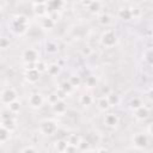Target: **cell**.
<instances>
[{
	"label": "cell",
	"mask_w": 153,
	"mask_h": 153,
	"mask_svg": "<svg viewBox=\"0 0 153 153\" xmlns=\"http://www.w3.org/2000/svg\"><path fill=\"white\" fill-rule=\"evenodd\" d=\"M29 26H30V20L24 14H17V16L12 17V19L10 22V30L12 33H14L17 36L24 35L27 31Z\"/></svg>",
	"instance_id": "6da1fadb"
},
{
	"label": "cell",
	"mask_w": 153,
	"mask_h": 153,
	"mask_svg": "<svg viewBox=\"0 0 153 153\" xmlns=\"http://www.w3.org/2000/svg\"><path fill=\"white\" fill-rule=\"evenodd\" d=\"M99 42L105 48H114L118 43V37L114 30H105L100 35Z\"/></svg>",
	"instance_id": "7a4b0ae2"
},
{
	"label": "cell",
	"mask_w": 153,
	"mask_h": 153,
	"mask_svg": "<svg viewBox=\"0 0 153 153\" xmlns=\"http://www.w3.org/2000/svg\"><path fill=\"white\" fill-rule=\"evenodd\" d=\"M57 129H59L57 122L53 118H45L39 123V133L43 135L51 136L57 131Z\"/></svg>",
	"instance_id": "3957f363"
},
{
	"label": "cell",
	"mask_w": 153,
	"mask_h": 153,
	"mask_svg": "<svg viewBox=\"0 0 153 153\" xmlns=\"http://www.w3.org/2000/svg\"><path fill=\"white\" fill-rule=\"evenodd\" d=\"M18 97V93L16 91V88L8 86V87H4L1 91V104L2 105H8L11 102L16 100Z\"/></svg>",
	"instance_id": "277c9868"
},
{
	"label": "cell",
	"mask_w": 153,
	"mask_h": 153,
	"mask_svg": "<svg viewBox=\"0 0 153 153\" xmlns=\"http://www.w3.org/2000/svg\"><path fill=\"white\" fill-rule=\"evenodd\" d=\"M22 60L24 63H36L39 60V53L35 48H26L22 53Z\"/></svg>",
	"instance_id": "5b68a950"
},
{
	"label": "cell",
	"mask_w": 153,
	"mask_h": 153,
	"mask_svg": "<svg viewBox=\"0 0 153 153\" xmlns=\"http://www.w3.org/2000/svg\"><path fill=\"white\" fill-rule=\"evenodd\" d=\"M131 142L137 149H142L148 145V136L145 133H135L131 136Z\"/></svg>",
	"instance_id": "8992f818"
},
{
	"label": "cell",
	"mask_w": 153,
	"mask_h": 153,
	"mask_svg": "<svg viewBox=\"0 0 153 153\" xmlns=\"http://www.w3.org/2000/svg\"><path fill=\"white\" fill-rule=\"evenodd\" d=\"M27 103L32 109H39L44 103V98L39 92H32L27 97Z\"/></svg>",
	"instance_id": "52a82bcc"
},
{
	"label": "cell",
	"mask_w": 153,
	"mask_h": 153,
	"mask_svg": "<svg viewBox=\"0 0 153 153\" xmlns=\"http://www.w3.org/2000/svg\"><path fill=\"white\" fill-rule=\"evenodd\" d=\"M39 75H41V72L36 69V67L33 68H26L25 69V73H24V79L30 82V84H35L39 80Z\"/></svg>",
	"instance_id": "ba28073f"
},
{
	"label": "cell",
	"mask_w": 153,
	"mask_h": 153,
	"mask_svg": "<svg viewBox=\"0 0 153 153\" xmlns=\"http://www.w3.org/2000/svg\"><path fill=\"white\" fill-rule=\"evenodd\" d=\"M104 124L108 127V128H117L118 124H120V117L115 112H108L105 116H104Z\"/></svg>",
	"instance_id": "9c48e42d"
},
{
	"label": "cell",
	"mask_w": 153,
	"mask_h": 153,
	"mask_svg": "<svg viewBox=\"0 0 153 153\" xmlns=\"http://www.w3.org/2000/svg\"><path fill=\"white\" fill-rule=\"evenodd\" d=\"M51 109H53V112L57 116H63L66 112H67V104L63 99H59L56 103H54L51 105Z\"/></svg>",
	"instance_id": "30bf717a"
},
{
	"label": "cell",
	"mask_w": 153,
	"mask_h": 153,
	"mask_svg": "<svg viewBox=\"0 0 153 153\" xmlns=\"http://www.w3.org/2000/svg\"><path fill=\"white\" fill-rule=\"evenodd\" d=\"M134 116L137 121H146L149 117V109L146 105H142L134 111Z\"/></svg>",
	"instance_id": "8fae6325"
},
{
	"label": "cell",
	"mask_w": 153,
	"mask_h": 153,
	"mask_svg": "<svg viewBox=\"0 0 153 153\" xmlns=\"http://www.w3.org/2000/svg\"><path fill=\"white\" fill-rule=\"evenodd\" d=\"M45 5H47V8H48V13H51V12L60 11L63 7L65 1L63 0H48V2Z\"/></svg>",
	"instance_id": "7c38bea8"
},
{
	"label": "cell",
	"mask_w": 153,
	"mask_h": 153,
	"mask_svg": "<svg viewBox=\"0 0 153 153\" xmlns=\"http://www.w3.org/2000/svg\"><path fill=\"white\" fill-rule=\"evenodd\" d=\"M55 20L49 16V14H47L45 17H42V19H41V27L43 29V30H47V31H50V30H53L54 29V26H55Z\"/></svg>",
	"instance_id": "4fadbf2b"
},
{
	"label": "cell",
	"mask_w": 153,
	"mask_h": 153,
	"mask_svg": "<svg viewBox=\"0 0 153 153\" xmlns=\"http://www.w3.org/2000/svg\"><path fill=\"white\" fill-rule=\"evenodd\" d=\"M117 17L123 20V22H129L130 19H133V16H131V11L130 8L128 7H121L117 12Z\"/></svg>",
	"instance_id": "5bb4252c"
},
{
	"label": "cell",
	"mask_w": 153,
	"mask_h": 153,
	"mask_svg": "<svg viewBox=\"0 0 153 153\" xmlns=\"http://www.w3.org/2000/svg\"><path fill=\"white\" fill-rule=\"evenodd\" d=\"M33 13L38 17H45L48 14V8L45 4H33Z\"/></svg>",
	"instance_id": "9a60e30c"
},
{
	"label": "cell",
	"mask_w": 153,
	"mask_h": 153,
	"mask_svg": "<svg viewBox=\"0 0 153 153\" xmlns=\"http://www.w3.org/2000/svg\"><path fill=\"white\" fill-rule=\"evenodd\" d=\"M97 108H98V110L104 111V112L108 111V110L111 108V105H110V103H109L106 96H103V97H100V98L97 100Z\"/></svg>",
	"instance_id": "2e32d148"
},
{
	"label": "cell",
	"mask_w": 153,
	"mask_h": 153,
	"mask_svg": "<svg viewBox=\"0 0 153 153\" xmlns=\"http://www.w3.org/2000/svg\"><path fill=\"white\" fill-rule=\"evenodd\" d=\"M61 67H62V66H60L57 62H56V63H50V65H48V67H47V73H48V75H50V76H56V75H59V74L61 73Z\"/></svg>",
	"instance_id": "e0dca14e"
},
{
	"label": "cell",
	"mask_w": 153,
	"mask_h": 153,
	"mask_svg": "<svg viewBox=\"0 0 153 153\" xmlns=\"http://www.w3.org/2000/svg\"><path fill=\"white\" fill-rule=\"evenodd\" d=\"M93 102H94V99H93V97H92L90 93H84V94H81L80 98H79V103H80L82 106H85V108L91 106V105L93 104Z\"/></svg>",
	"instance_id": "ac0fdd59"
},
{
	"label": "cell",
	"mask_w": 153,
	"mask_h": 153,
	"mask_svg": "<svg viewBox=\"0 0 153 153\" xmlns=\"http://www.w3.org/2000/svg\"><path fill=\"white\" fill-rule=\"evenodd\" d=\"M87 10L90 13H93V14L99 13V11L102 10V1L100 0H92L91 4L87 6Z\"/></svg>",
	"instance_id": "d6986e66"
},
{
	"label": "cell",
	"mask_w": 153,
	"mask_h": 153,
	"mask_svg": "<svg viewBox=\"0 0 153 153\" xmlns=\"http://www.w3.org/2000/svg\"><path fill=\"white\" fill-rule=\"evenodd\" d=\"M106 97H108V100H109V103H110L111 106H117V105L121 103V97H120V94L116 93V92H111V91H110V92L106 94Z\"/></svg>",
	"instance_id": "ffe728a7"
},
{
	"label": "cell",
	"mask_w": 153,
	"mask_h": 153,
	"mask_svg": "<svg viewBox=\"0 0 153 153\" xmlns=\"http://www.w3.org/2000/svg\"><path fill=\"white\" fill-rule=\"evenodd\" d=\"M1 127H5L6 129L13 131L17 127V122H16V118L14 117H11V118H7V120H1Z\"/></svg>",
	"instance_id": "44dd1931"
},
{
	"label": "cell",
	"mask_w": 153,
	"mask_h": 153,
	"mask_svg": "<svg viewBox=\"0 0 153 153\" xmlns=\"http://www.w3.org/2000/svg\"><path fill=\"white\" fill-rule=\"evenodd\" d=\"M45 51L48 54H56L59 51V44L55 41H47L45 43Z\"/></svg>",
	"instance_id": "7402d4cb"
},
{
	"label": "cell",
	"mask_w": 153,
	"mask_h": 153,
	"mask_svg": "<svg viewBox=\"0 0 153 153\" xmlns=\"http://www.w3.org/2000/svg\"><path fill=\"white\" fill-rule=\"evenodd\" d=\"M11 133H12V131L8 130V129H6L5 127H1V128H0V143H1V145L6 143V142L10 140Z\"/></svg>",
	"instance_id": "603a6c76"
},
{
	"label": "cell",
	"mask_w": 153,
	"mask_h": 153,
	"mask_svg": "<svg viewBox=\"0 0 153 153\" xmlns=\"http://www.w3.org/2000/svg\"><path fill=\"white\" fill-rule=\"evenodd\" d=\"M67 145H68V141H67V140H65V139H59V140L55 141L54 148H55V151H57V152H66Z\"/></svg>",
	"instance_id": "cb8c5ba5"
},
{
	"label": "cell",
	"mask_w": 153,
	"mask_h": 153,
	"mask_svg": "<svg viewBox=\"0 0 153 153\" xmlns=\"http://www.w3.org/2000/svg\"><path fill=\"white\" fill-rule=\"evenodd\" d=\"M7 106V109L12 112V114H18L19 111H20V108H22V104H20V102L18 100V99H16V100H13V102H11L8 105H6Z\"/></svg>",
	"instance_id": "d4e9b609"
},
{
	"label": "cell",
	"mask_w": 153,
	"mask_h": 153,
	"mask_svg": "<svg viewBox=\"0 0 153 153\" xmlns=\"http://www.w3.org/2000/svg\"><path fill=\"white\" fill-rule=\"evenodd\" d=\"M142 105H143V103H142L141 98H139V97H134L129 100V109L133 110V111H135L136 109H139Z\"/></svg>",
	"instance_id": "484cf974"
},
{
	"label": "cell",
	"mask_w": 153,
	"mask_h": 153,
	"mask_svg": "<svg viewBox=\"0 0 153 153\" xmlns=\"http://www.w3.org/2000/svg\"><path fill=\"white\" fill-rule=\"evenodd\" d=\"M78 151L80 152H86V151H92L91 148V143L88 140H85V139H81L79 145H78Z\"/></svg>",
	"instance_id": "4316f807"
},
{
	"label": "cell",
	"mask_w": 153,
	"mask_h": 153,
	"mask_svg": "<svg viewBox=\"0 0 153 153\" xmlns=\"http://www.w3.org/2000/svg\"><path fill=\"white\" fill-rule=\"evenodd\" d=\"M98 23H99L100 25H103V26H108V25L111 23V17H110V14H108V13L100 14V16L98 17Z\"/></svg>",
	"instance_id": "83f0119b"
},
{
	"label": "cell",
	"mask_w": 153,
	"mask_h": 153,
	"mask_svg": "<svg viewBox=\"0 0 153 153\" xmlns=\"http://www.w3.org/2000/svg\"><path fill=\"white\" fill-rule=\"evenodd\" d=\"M97 84H98V80H97V78H96L94 75H87V76H86V79H85V85H86L88 88L96 87Z\"/></svg>",
	"instance_id": "f1b7e54d"
},
{
	"label": "cell",
	"mask_w": 153,
	"mask_h": 153,
	"mask_svg": "<svg viewBox=\"0 0 153 153\" xmlns=\"http://www.w3.org/2000/svg\"><path fill=\"white\" fill-rule=\"evenodd\" d=\"M143 60L147 62V63H149V65H152L153 63V48H149V49H146L145 51H143Z\"/></svg>",
	"instance_id": "f546056e"
},
{
	"label": "cell",
	"mask_w": 153,
	"mask_h": 153,
	"mask_svg": "<svg viewBox=\"0 0 153 153\" xmlns=\"http://www.w3.org/2000/svg\"><path fill=\"white\" fill-rule=\"evenodd\" d=\"M92 54H93V48H92V47H90V45H84V47L81 48V55H82L84 57H90Z\"/></svg>",
	"instance_id": "4dcf8cb0"
},
{
	"label": "cell",
	"mask_w": 153,
	"mask_h": 153,
	"mask_svg": "<svg viewBox=\"0 0 153 153\" xmlns=\"http://www.w3.org/2000/svg\"><path fill=\"white\" fill-rule=\"evenodd\" d=\"M80 140H81V137H80L79 135H76V134H71V135L68 136V139H67L68 143H72V145H75V146L79 145Z\"/></svg>",
	"instance_id": "1f68e13d"
},
{
	"label": "cell",
	"mask_w": 153,
	"mask_h": 153,
	"mask_svg": "<svg viewBox=\"0 0 153 153\" xmlns=\"http://www.w3.org/2000/svg\"><path fill=\"white\" fill-rule=\"evenodd\" d=\"M68 81L73 85V87H78V86L81 85V78L79 75H71V78H69Z\"/></svg>",
	"instance_id": "d6a6232c"
},
{
	"label": "cell",
	"mask_w": 153,
	"mask_h": 153,
	"mask_svg": "<svg viewBox=\"0 0 153 153\" xmlns=\"http://www.w3.org/2000/svg\"><path fill=\"white\" fill-rule=\"evenodd\" d=\"M60 87H61L65 92H67L68 94H71V92H72V91H73V88H74V87H73V85H72L69 81H63V82L60 85Z\"/></svg>",
	"instance_id": "836d02e7"
},
{
	"label": "cell",
	"mask_w": 153,
	"mask_h": 153,
	"mask_svg": "<svg viewBox=\"0 0 153 153\" xmlns=\"http://www.w3.org/2000/svg\"><path fill=\"white\" fill-rule=\"evenodd\" d=\"M35 66H36V69L39 71L41 73H42V72H47V67H48V65H47L44 61L38 60V61L35 63Z\"/></svg>",
	"instance_id": "e575fe53"
},
{
	"label": "cell",
	"mask_w": 153,
	"mask_h": 153,
	"mask_svg": "<svg viewBox=\"0 0 153 153\" xmlns=\"http://www.w3.org/2000/svg\"><path fill=\"white\" fill-rule=\"evenodd\" d=\"M0 48H1L2 50L10 48V38H7L6 36H2L1 39H0Z\"/></svg>",
	"instance_id": "d590c367"
},
{
	"label": "cell",
	"mask_w": 153,
	"mask_h": 153,
	"mask_svg": "<svg viewBox=\"0 0 153 153\" xmlns=\"http://www.w3.org/2000/svg\"><path fill=\"white\" fill-rule=\"evenodd\" d=\"M130 11H131L133 19H139V18L142 16V11H141L139 7H131V8H130Z\"/></svg>",
	"instance_id": "8d00e7d4"
},
{
	"label": "cell",
	"mask_w": 153,
	"mask_h": 153,
	"mask_svg": "<svg viewBox=\"0 0 153 153\" xmlns=\"http://www.w3.org/2000/svg\"><path fill=\"white\" fill-rule=\"evenodd\" d=\"M11 117H14V114H12L7 109V106H6V109H2V111H1V120H7V118H11Z\"/></svg>",
	"instance_id": "74e56055"
},
{
	"label": "cell",
	"mask_w": 153,
	"mask_h": 153,
	"mask_svg": "<svg viewBox=\"0 0 153 153\" xmlns=\"http://www.w3.org/2000/svg\"><path fill=\"white\" fill-rule=\"evenodd\" d=\"M57 100H59V97H57L56 92H53V93H50V94L48 96V102H49L50 105H53V104L56 103Z\"/></svg>",
	"instance_id": "f35d334b"
},
{
	"label": "cell",
	"mask_w": 153,
	"mask_h": 153,
	"mask_svg": "<svg viewBox=\"0 0 153 153\" xmlns=\"http://www.w3.org/2000/svg\"><path fill=\"white\" fill-rule=\"evenodd\" d=\"M56 94H57V97H59V99H66L67 98V96H68V93L67 92H65L61 87H59L57 90H56Z\"/></svg>",
	"instance_id": "ab89813d"
},
{
	"label": "cell",
	"mask_w": 153,
	"mask_h": 153,
	"mask_svg": "<svg viewBox=\"0 0 153 153\" xmlns=\"http://www.w3.org/2000/svg\"><path fill=\"white\" fill-rule=\"evenodd\" d=\"M75 151H78V146L72 145V143H68V145H67L66 153H69V152H75Z\"/></svg>",
	"instance_id": "60d3db41"
},
{
	"label": "cell",
	"mask_w": 153,
	"mask_h": 153,
	"mask_svg": "<svg viewBox=\"0 0 153 153\" xmlns=\"http://www.w3.org/2000/svg\"><path fill=\"white\" fill-rule=\"evenodd\" d=\"M22 152H37V148L35 146H26L22 148Z\"/></svg>",
	"instance_id": "b9f144b4"
},
{
	"label": "cell",
	"mask_w": 153,
	"mask_h": 153,
	"mask_svg": "<svg viewBox=\"0 0 153 153\" xmlns=\"http://www.w3.org/2000/svg\"><path fill=\"white\" fill-rule=\"evenodd\" d=\"M147 98L153 102V87H151V88L148 90V92H147Z\"/></svg>",
	"instance_id": "7bdbcfd3"
},
{
	"label": "cell",
	"mask_w": 153,
	"mask_h": 153,
	"mask_svg": "<svg viewBox=\"0 0 153 153\" xmlns=\"http://www.w3.org/2000/svg\"><path fill=\"white\" fill-rule=\"evenodd\" d=\"M91 1L92 0H80V2H81V5L84 6V7H87L90 4H91Z\"/></svg>",
	"instance_id": "ee69618b"
},
{
	"label": "cell",
	"mask_w": 153,
	"mask_h": 153,
	"mask_svg": "<svg viewBox=\"0 0 153 153\" xmlns=\"http://www.w3.org/2000/svg\"><path fill=\"white\" fill-rule=\"evenodd\" d=\"M147 130H148V133H149V134L153 136V123H151V124L147 127Z\"/></svg>",
	"instance_id": "f6af8a7d"
},
{
	"label": "cell",
	"mask_w": 153,
	"mask_h": 153,
	"mask_svg": "<svg viewBox=\"0 0 153 153\" xmlns=\"http://www.w3.org/2000/svg\"><path fill=\"white\" fill-rule=\"evenodd\" d=\"M48 0H33V4H47Z\"/></svg>",
	"instance_id": "bcb514c9"
},
{
	"label": "cell",
	"mask_w": 153,
	"mask_h": 153,
	"mask_svg": "<svg viewBox=\"0 0 153 153\" xmlns=\"http://www.w3.org/2000/svg\"><path fill=\"white\" fill-rule=\"evenodd\" d=\"M152 48H153V39H152Z\"/></svg>",
	"instance_id": "7dc6e473"
},
{
	"label": "cell",
	"mask_w": 153,
	"mask_h": 153,
	"mask_svg": "<svg viewBox=\"0 0 153 153\" xmlns=\"http://www.w3.org/2000/svg\"><path fill=\"white\" fill-rule=\"evenodd\" d=\"M123 1H131V0H123Z\"/></svg>",
	"instance_id": "c3c4849f"
},
{
	"label": "cell",
	"mask_w": 153,
	"mask_h": 153,
	"mask_svg": "<svg viewBox=\"0 0 153 153\" xmlns=\"http://www.w3.org/2000/svg\"><path fill=\"white\" fill-rule=\"evenodd\" d=\"M13 1H22V0H13Z\"/></svg>",
	"instance_id": "681fc988"
},
{
	"label": "cell",
	"mask_w": 153,
	"mask_h": 153,
	"mask_svg": "<svg viewBox=\"0 0 153 153\" xmlns=\"http://www.w3.org/2000/svg\"><path fill=\"white\" fill-rule=\"evenodd\" d=\"M151 66H152V68H153V63H152V65H151Z\"/></svg>",
	"instance_id": "f907efd6"
}]
</instances>
